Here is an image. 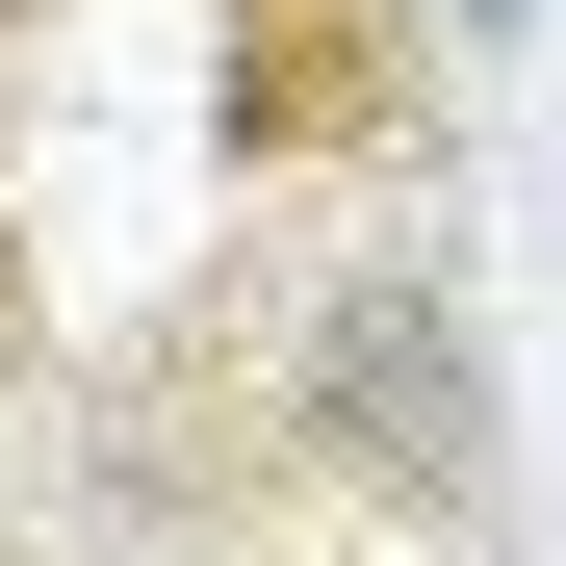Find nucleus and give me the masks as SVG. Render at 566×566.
I'll return each instance as SVG.
<instances>
[{"mask_svg": "<svg viewBox=\"0 0 566 566\" xmlns=\"http://www.w3.org/2000/svg\"><path fill=\"white\" fill-rule=\"evenodd\" d=\"M77 27H104V0H0V155L52 129V77H77Z\"/></svg>", "mask_w": 566, "mask_h": 566, "instance_id": "5", "label": "nucleus"}, {"mask_svg": "<svg viewBox=\"0 0 566 566\" xmlns=\"http://www.w3.org/2000/svg\"><path fill=\"white\" fill-rule=\"evenodd\" d=\"M27 541L52 566H360V515L283 463L258 412V310H232V232L129 283L104 335L52 360V438H27Z\"/></svg>", "mask_w": 566, "mask_h": 566, "instance_id": "2", "label": "nucleus"}, {"mask_svg": "<svg viewBox=\"0 0 566 566\" xmlns=\"http://www.w3.org/2000/svg\"><path fill=\"white\" fill-rule=\"evenodd\" d=\"M232 310H258V412L360 515V566H566L541 387H515L463 207H232Z\"/></svg>", "mask_w": 566, "mask_h": 566, "instance_id": "1", "label": "nucleus"}, {"mask_svg": "<svg viewBox=\"0 0 566 566\" xmlns=\"http://www.w3.org/2000/svg\"><path fill=\"white\" fill-rule=\"evenodd\" d=\"M0 566H52V541H27V515H0Z\"/></svg>", "mask_w": 566, "mask_h": 566, "instance_id": "7", "label": "nucleus"}, {"mask_svg": "<svg viewBox=\"0 0 566 566\" xmlns=\"http://www.w3.org/2000/svg\"><path fill=\"white\" fill-rule=\"evenodd\" d=\"M438 27H463V77H515V52H541V0H438Z\"/></svg>", "mask_w": 566, "mask_h": 566, "instance_id": "6", "label": "nucleus"}, {"mask_svg": "<svg viewBox=\"0 0 566 566\" xmlns=\"http://www.w3.org/2000/svg\"><path fill=\"white\" fill-rule=\"evenodd\" d=\"M490 77L438 0H207V207H463Z\"/></svg>", "mask_w": 566, "mask_h": 566, "instance_id": "3", "label": "nucleus"}, {"mask_svg": "<svg viewBox=\"0 0 566 566\" xmlns=\"http://www.w3.org/2000/svg\"><path fill=\"white\" fill-rule=\"evenodd\" d=\"M52 360H77V310H52V207H27V155H0V515H27V438H52Z\"/></svg>", "mask_w": 566, "mask_h": 566, "instance_id": "4", "label": "nucleus"}]
</instances>
